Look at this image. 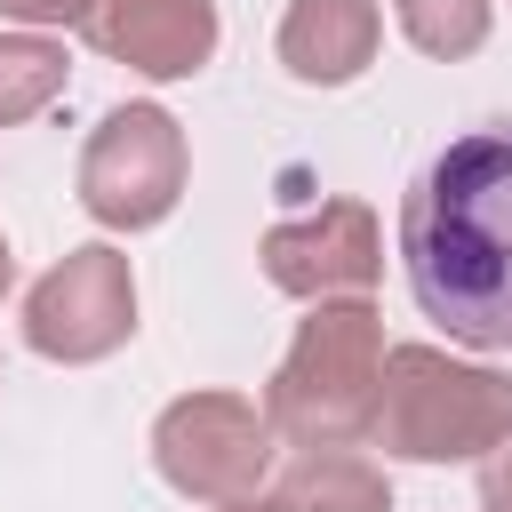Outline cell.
Wrapping results in <instances>:
<instances>
[{
    "instance_id": "3957f363",
    "label": "cell",
    "mask_w": 512,
    "mask_h": 512,
    "mask_svg": "<svg viewBox=\"0 0 512 512\" xmlns=\"http://www.w3.org/2000/svg\"><path fill=\"white\" fill-rule=\"evenodd\" d=\"M392 456L416 464H456V456H488L512 440V376L496 368H464L440 344H400L384 352L376 376V424H368Z\"/></svg>"
},
{
    "instance_id": "277c9868",
    "label": "cell",
    "mask_w": 512,
    "mask_h": 512,
    "mask_svg": "<svg viewBox=\"0 0 512 512\" xmlns=\"http://www.w3.org/2000/svg\"><path fill=\"white\" fill-rule=\"evenodd\" d=\"M152 464L192 504H240L272 472V424L240 392H184L152 424Z\"/></svg>"
},
{
    "instance_id": "6da1fadb",
    "label": "cell",
    "mask_w": 512,
    "mask_h": 512,
    "mask_svg": "<svg viewBox=\"0 0 512 512\" xmlns=\"http://www.w3.org/2000/svg\"><path fill=\"white\" fill-rule=\"evenodd\" d=\"M400 256L424 320L512 352V128L456 136L400 200Z\"/></svg>"
},
{
    "instance_id": "ba28073f",
    "label": "cell",
    "mask_w": 512,
    "mask_h": 512,
    "mask_svg": "<svg viewBox=\"0 0 512 512\" xmlns=\"http://www.w3.org/2000/svg\"><path fill=\"white\" fill-rule=\"evenodd\" d=\"M80 32L144 80H184L216 56V0H88Z\"/></svg>"
},
{
    "instance_id": "8fae6325",
    "label": "cell",
    "mask_w": 512,
    "mask_h": 512,
    "mask_svg": "<svg viewBox=\"0 0 512 512\" xmlns=\"http://www.w3.org/2000/svg\"><path fill=\"white\" fill-rule=\"evenodd\" d=\"M64 96V48L40 32H0V128L48 112Z\"/></svg>"
},
{
    "instance_id": "4fadbf2b",
    "label": "cell",
    "mask_w": 512,
    "mask_h": 512,
    "mask_svg": "<svg viewBox=\"0 0 512 512\" xmlns=\"http://www.w3.org/2000/svg\"><path fill=\"white\" fill-rule=\"evenodd\" d=\"M480 504H488V512H512V440L488 456V472H480Z\"/></svg>"
},
{
    "instance_id": "30bf717a",
    "label": "cell",
    "mask_w": 512,
    "mask_h": 512,
    "mask_svg": "<svg viewBox=\"0 0 512 512\" xmlns=\"http://www.w3.org/2000/svg\"><path fill=\"white\" fill-rule=\"evenodd\" d=\"M280 512H392V488L344 448H304L280 480Z\"/></svg>"
},
{
    "instance_id": "9a60e30c",
    "label": "cell",
    "mask_w": 512,
    "mask_h": 512,
    "mask_svg": "<svg viewBox=\"0 0 512 512\" xmlns=\"http://www.w3.org/2000/svg\"><path fill=\"white\" fill-rule=\"evenodd\" d=\"M216 512H280V496H240V504H216Z\"/></svg>"
},
{
    "instance_id": "2e32d148",
    "label": "cell",
    "mask_w": 512,
    "mask_h": 512,
    "mask_svg": "<svg viewBox=\"0 0 512 512\" xmlns=\"http://www.w3.org/2000/svg\"><path fill=\"white\" fill-rule=\"evenodd\" d=\"M8 280H16V256H8V240H0V296H8Z\"/></svg>"
},
{
    "instance_id": "7a4b0ae2",
    "label": "cell",
    "mask_w": 512,
    "mask_h": 512,
    "mask_svg": "<svg viewBox=\"0 0 512 512\" xmlns=\"http://www.w3.org/2000/svg\"><path fill=\"white\" fill-rule=\"evenodd\" d=\"M376 376H384V320L360 296L320 304L296 328L288 360L272 368L264 424L296 448H352L376 424Z\"/></svg>"
},
{
    "instance_id": "8992f818",
    "label": "cell",
    "mask_w": 512,
    "mask_h": 512,
    "mask_svg": "<svg viewBox=\"0 0 512 512\" xmlns=\"http://www.w3.org/2000/svg\"><path fill=\"white\" fill-rule=\"evenodd\" d=\"M136 328V280L120 248H72L32 296H24V344L48 360H104Z\"/></svg>"
},
{
    "instance_id": "7c38bea8",
    "label": "cell",
    "mask_w": 512,
    "mask_h": 512,
    "mask_svg": "<svg viewBox=\"0 0 512 512\" xmlns=\"http://www.w3.org/2000/svg\"><path fill=\"white\" fill-rule=\"evenodd\" d=\"M392 16L424 56H472L488 40V0H392Z\"/></svg>"
},
{
    "instance_id": "5b68a950",
    "label": "cell",
    "mask_w": 512,
    "mask_h": 512,
    "mask_svg": "<svg viewBox=\"0 0 512 512\" xmlns=\"http://www.w3.org/2000/svg\"><path fill=\"white\" fill-rule=\"evenodd\" d=\"M184 192V128L160 104H120L80 152V208L112 232H144Z\"/></svg>"
},
{
    "instance_id": "5bb4252c",
    "label": "cell",
    "mask_w": 512,
    "mask_h": 512,
    "mask_svg": "<svg viewBox=\"0 0 512 512\" xmlns=\"http://www.w3.org/2000/svg\"><path fill=\"white\" fill-rule=\"evenodd\" d=\"M8 16H24V24H80V8L88 0H0Z\"/></svg>"
},
{
    "instance_id": "9c48e42d",
    "label": "cell",
    "mask_w": 512,
    "mask_h": 512,
    "mask_svg": "<svg viewBox=\"0 0 512 512\" xmlns=\"http://www.w3.org/2000/svg\"><path fill=\"white\" fill-rule=\"evenodd\" d=\"M376 32H384L376 0H288V16H280V64L296 80H312V88H336V80L368 72Z\"/></svg>"
},
{
    "instance_id": "52a82bcc",
    "label": "cell",
    "mask_w": 512,
    "mask_h": 512,
    "mask_svg": "<svg viewBox=\"0 0 512 512\" xmlns=\"http://www.w3.org/2000/svg\"><path fill=\"white\" fill-rule=\"evenodd\" d=\"M376 264H384V240H376V216L360 200H320L312 216L264 232V272L288 296H320V304L360 296L376 280Z\"/></svg>"
}]
</instances>
